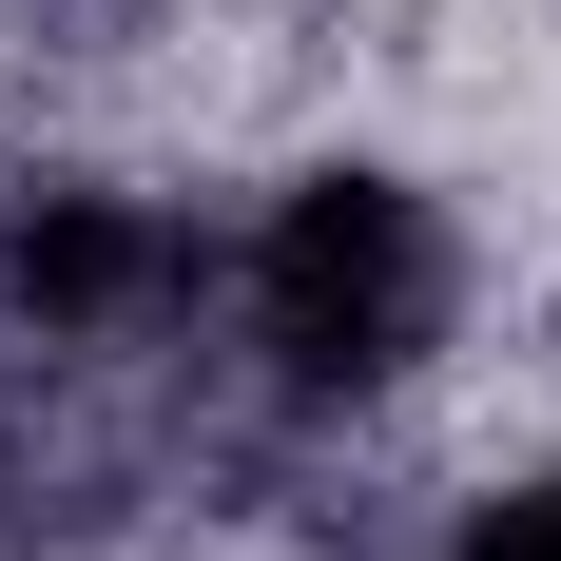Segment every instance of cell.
<instances>
[{
	"mask_svg": "<svg viewBox=\"0 0 561 561\" xmlns=\"http://www.w3.org/2000/svg\"><path fill=\"white\" fill-rule=\"evenodd\" d=\"M156 272H174V252H156L136 214H98V194H58V214H20V232H0V290H20L39 330H98V310H136Z\"/></svg>",
	"mask_w": 561,
	"mask_h": 561,
	"instance_id": "cell-2",
	"label": "cell"
},
{
	"mask_svg": "<svg viewBox=\"0 0 561 561\" xmlns=\"http://www.w3.org/2000/svg\"><path fill=\"white\" fill-rule=\"evenodd\" d=\"M252 330H272L290 388H388L407 348L446 330V232H426V194L310 174L272 214V252H252Z\"/></svg>",
	"mask_w": 561,
	"mask_h": 561,
	"instance_id": "cell-1",
	"label": "cell"
},
{
	"mask_svg": "<svg viewBox=\"0 0 561 561\" xmlns=\"http://www.w3.org/2000/svg\"><path fill=\"white\" fill-rule=\"evenodd\" d=\"M465 561H561V465H542V484H504V504L465 523Z\"/></svg>",
	"mask_w": 561,
	"mask_h": 561,
	"instance_id": "cell-3",
	"label": "cell"
}]
</instances>
